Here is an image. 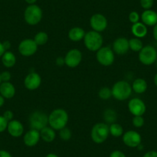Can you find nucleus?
I'll use <instances>...</instances> for the list:
<instances>
[{"label":"nucleus","mask_w":157,"mask_h":157,"mask_svg":"<svg viewBox=\"0 0 157 157\" xmlns=\"http://www.w3.org/2000/svg\"><path fill=\"white\" fill-rule=\"evenodd\" d=\"M65 65L69 68H75L80 64L82 59V54L77 49H70L65 56Z\"/></svg>","instance_id":"obj_10"},{"label":"nucleus","mask_w":157,"mask_h":157,"mask_svg":"<svg viewBox=\"0 0 157 157\" xmlns=\"http://www.w3.org/2000/svg\"><path fill=\"white\" fill-rule=\"evenodd\" d=\"M112 96L119 101H124L129 98L132 92V86L126 81H118L113 85Z\"/></svg>","instance_id":"obj_2"},{"label":"nucleus","mask_w":157,"mask_h":157,"mask_svg":"<svg viewBox=\"0 0 157 157\" xmlns=\"http://www.w3.org/2000/svg\"><path fill=\"white\" fill-rule=\"evenodd\" d=\"M29 123L31 129L40 131L48 126L49 116L43 112L36 111L30 115Z\"/></svg>","instance_id":"obj_6"},{"label":"nucleus","mask_w":157,"mask_h":157,"mask_svg":"<svg viewBox=\"0 0 157 157\" xmlns=\"http://www.w3.org/2000/svg\"><path fill=\"white\" fill-rule=\"evenodd\" d=\"M42 83V78L37 72H30L24 79V86L29 90H35Z\"/></svg>","instance_id":"obj_14"},{"label":"nucleus","mask_w":157,"mask_h":157,"mask_svg":"<svg viewBox=\"0 0 157 157\" xmlns=\"http://www.w3.org/2000/svg\"><path fill=\"white\" fill-rule=\"evenodd\" d=\"M0 157H13L11 154L6 150H0Z\"/></svg>","instance_id":"obj_40"},{"label":"nucleus","mask_w":157,"mask_h":157,"mask_svg":"<svg viewBox=\"0 0 157 157\" xmlns=\"http://www.w3.org/2000/svg\"><path fill=\"white\" fill-rule=\"evenodd\" d=\"M155 63H156V67H157V59H156V61H155Z\"/></svg>","instance_id":"obj_49"},{"label":"nucleus","mask_w":157,"mask_h":157,"mask_svg":"<svg viewBox=\"0 0 157 157\" xmlns=\"http://www.w3.org/2000/svg\"><path fill=\"white\" fill-rule=\"evenodd\" d=\"M5 52H6V49L5 48H4L3 45H2V43L0 42V57L2 56V55L5 53Z\"/></svg>","instance_id":"obj_42"},{"label":"nucleus","mask_w":157,"mask_h":157,"mask_svg":"<svg viewBox=\"0 0 157 157\" xmlns=\"http://www.w3.org/2000/svg\"><path fill=\"white\" fill-rule=\"evenodd\" d=\"M132 89L135 93H138V94L144 93L147 90V82L143 78H138L132 82Z\"/></svg>","instance_id":"obj_24"},{"label":"nucleus","mask_w":157,"mask_h":157,"mask_svg":"<svg viewBox=\"0 0 157 157\" xmlns=\"http://www.w3.org/2000/svg\"><path fill=\"white\" fill-rule=\"evenodd\" d=\"M154 83L157 86V73L155 74V76H154Z\"/></svg>","instance_id":"obj_47"},{"label":"nucleus","mask_w":157,"mask_h":157,"mask_svg":"<svg viewBox=\"0 0 157 157\" xmlns=\"http://www.w3.org/2000/svg\"><path fill=\"white\" fill-rule=\"evenodd\" d=\"M157 59V51L153 46H146L139 52V60L146 66L153 64Z\"/></svg>","instance_id":"obj_7"},{"label":"nucleus","mask_w":157,"mask_h":157,"mask_svg":"<svg viewBox=\"0 0 157 157\" xmlns=\"http://www.w3.org/2000/svg\"><path fill=\"white\" fill-rule=\"evenodd\" d=\"M46 157H59V156L56 155V154L52 153V152H51V153L47 154V155H46Z\"/></svg>","instance_id":"obj_46"},{"label":"nucleus","mask_w":157,"mask_h":157,"mask_svg":"<svg viewBox=\"0 0 157 157\" xmlns=\"http://www.w3.org/2000/svg\"><path fill=\"white\" fill-rule=\"evenodd\" d=\"M109 134L114 137H120L123 135V128L119 123H112L109 126Z\"/></svg>","instance_id":"obj_25"},{"label":"nucleus","mask_w":157,"mask_h":157,"mask_svg":"<svg viewBox=\"0 0 157 157\" xmlns=\"http://www.w3.org/2000/svg\"><path fill=\"white\" fill-rule=\"evenodd\" d=\"M83 40L85 46L91 52H97L100 48L102 47L103 44L102 36L100 33L94 30L86 33Z\"/></svg>","instance_id":"obj_3"},{"label":"nucleus","mask_w":157,"mask_h":157,"mask_svg":"<svg viewBox=\"0 0 157 157\" xmlns=\"http://www.w3.org/2000/svg\"><path fill=\"white\" fill-rule=\"evenodd\" d=\"M153 37L157 41V23L154 25L153 28Z\"/></svg>","instance_id":"obj_43"},{"label":"nucleus","mask_w":157,"mask_h":157,"mask_svg":"<svg viewBox=\"0 0 157 157\" xmlns=\"http://www.w3.org/2000/svg\"><path fill=\"white\" fill-rule=\"evenodd\" d=\"M132 33L136 38H143L147 34V27L143 22H136V23L132 24V28H131Z\"/></svg>","instance_id":"obj_21"},{"label":"nucleus","mask_w":157,"mask_h":157,"mask_svg":"<svg viewBox=\"0 0 157 157\" xmlns=\"http://www.w3.org/2000/svg\"><path fill=\"white\" fill-rule=\"evenodd\" d=\"M69 38L71 41L78 42L84 39L86 33L85 31L81 27H73L69 32Z\"/></svg>","instance_id":"obj_22"},{"label":"nucleus","mask_w":157,"mask_h":157,"mask_svg":"<svg viewBox=\"0 0 157 157\" xmlns=\"http://www.w3.org/2000/svg\"><path fill=\"white\" fill-rule=\"evenodd\" d=\"M128 109L133 116H143L146 110L145 102L139 98L130 99L128 103Z\"/></svg>","instance_id":"obj_13"},{"label":"nucleus","mask_w":157,"mask_h":157,"mask_svg":"<svg viewBox=\"0 0 157 157\" xmlns=\"http://www.w3.org/2000/svg\"><path fill=\"white\" fill-rule=\"evenodd\" d=\"M99 96L101 99L107 100L112 96V90L108 87H102L99 91Z\"/></svg>","instance_id":"obj_30"},{"label":"nucleus","mask_w":157,"mask_h":157,"mask_svg":"<svg viewBox=\"0 0 157 157\" xmlns=\"http://www.w3.org/2000/svg\"><path fill=\"white\" fill-rule=\"evenodd\" d=\"M132 125L136 128H140L144 125L145 120L142 116H134L132 118Z\"/></svg>","instance_id":"obj_31"},{"label":"nucleus","mask_w":157,"mask_h":157,"mask_svg":"<svg viewBox=\"0 0 157 157\" xmlns=\"http://www.w3.org/2000/svg\"><path fill=\"white\" fill-rule=\"evenodd\" d=\"M16 94V88L10 82H2L0 84V95L5 99H12Z\"/></svg>","instance_id":"obj_18"},{"label":"nucleus","mask_w":157,"mask_h":157,"mask_svg":"<svg viewBox=\"0 0 157 157\" xmlns=\"http://www.w3.org/2000/svg\"><path fill=\"white\" fill-rule=\"evenodd\" d=\"M7 130L11 136L18 138L22 136L24 132V126L19 120H13L9 122Z\"/></svg>","instance_id":"obj_16"},{"label":"nucleus","mask_w":157,"mask_h":157,"mask_svg":"<svg viewBox=\"0 0 157 157\" xmlns=\"http://www.w3.org/2000/svg\"><path fill=\"white\" fill-rule=\"evenodd\" d=\"M143 23L148 26H154L157 23V13L151 10H145L141 15Z\"/></svg>","instance_id":"obj_19"},{"label":"nucleus","mask_w":157,"mask_h":157,"mask_svg":"<svg viewBox=\"0 0 157 157\" xmlns=\"http://www.w3.org/2000/svg\"><path fill=\"white\" fill-rule=\"evenodd\" d=\"M103 117L105 121L107 123H116V120L117 119V114L114 110L111 109H108L105 110L103 113Z\"/></svg>","instance_id":"obj_28"},{"label":"nucleus","mask_w":157,"mask_h":157,"mask_svg":"<svg viewBox=\"0 0 157 157\" xmlns=\"http://www.w3.org/2000/svg\"><path fill=\"white\" fill-rule=\"evenodd\" d=\"M11 74L9 71H4L1 73V79H2V82H10V80L11 79Z\"/></svg>","instance_id":"obj_35"},{"label":"nucleus","mask_w":157,"mask_h":157,"mask_svg":"<svg viewBox=\"0 0 157 157\" xmlns=\"http://www.w3.org/2000/svg\"><path fill=\"white\" fill-rule=\"evenodd\" d=\"M109 135V126L105 123H98L93 126L91 130V139L95 143H104Z\"/></svg>","instance_id":"obj_4"},{"label":"nucleus","mask_w":157,"mask_h":157,"mask_svg":"<svg viewBox=\"0 0 157 157\" xmlns=\"http://www.w3.org/2000/svg\"><path fill=\"white\" fill-rule=\"evenodd\" d=\"M96 59L102 66H111L115 60L114 52L109 47L103 46L96 52Z\"/></svg>","instance_id":"obj_8"},{"label":"nucleus","mask_w":157,"mask_h":157,"mask_svg":"<svg viewBox=\"0 0 157 157\" xmlns=\"http://www.w3.org/2000/svg\"><path fill=\"white\" fill-rule=\"evenodd\" d=\"M140 15H139V13H137V12H131L130 13H129V22H132V24L134 23H136V22H138L139 21H140Z\"/></svg>","instance_id":"obj_33"},{"label":"nucleus","mask_w":157,"mask_h":157,"mask_svg":"<svg viewBox=\"0 0 157 157\" xmlns=\"http://www.w3.org/2000/svg\"><path fill=\"white\" fill-rule=\"evenodd\" d=\"M2 45H3V46H4V48H5L6 51L8 50V49H10V47H11V43H10V42H9V41L3 42V43H2Z\"/></svg>","instance_id":"obj_41"},{"label":"nucleus","mask_w":157,"mask_h":157,"mask_svg":"<svg viewBox=\"0 0 157 157\" xmlns=\"http://www.w3.org/2000/svg\"><path fill=\"white\" fill-rule=\"evenodd\" d=\"M109 157H126L125 153L120 150H114L110 153Z\"/></svg>","instance_id":"obj_36"},{"label":"nucleus","mask_w":157,"mask_h":157,"mask_svg":"<svg viewBox=\"0 0 157 157\" xmlns=\"http://www.w3.org/2000/svg\"><path fill=\"white\" fill-rule=\"evenodd\" d=\"M18 49L21 55L29 57L36 54L37 52L38 46L33 39H25L20 42Z\"/></svg>","instance_id":"obj_9"},{"label":"nucleus","mask_w":157,"mask_h":157,"mask_svg":"<svg viewBox=\"0 0 157 157\" xmlns=\"http://www.w3.org/2000/svg\"><path fill=\"white\" fill-rule=\"evenodd\" d=\"M2 83V79H1V73H0V84Z\"/></svg>","instance_id":"obj_48"},{"label":"nucleus","mask_w":157,"mask_h":157,"mask_svg":"<svg viewBox=\"0 0 157 157\" xmlns=\"http://www.w3.org/2000/svg\"><path fill=\"white\" fill-rule=\"evenodd\" d=\"M2 63L6 68H12L16 65V57L11 51H6L2 56Z\"/></svg>","instance_id":"obj_23"},{"label":"nucleus","mask_w":157,"mask_h":157,"mask_svg":"<svg viewBox=\"0 0 157 157\" xmlns=\"http://www.w3.org/2000/svg\"><path fill=\"white\" fill-rule=\"evenodd\" d=\"M90 26L92 27L94 31L98 32V33H101L103 32L105 29L107 28L108 25V21H107L106 18L102 14H94L91 17L90 21Z\"/></svg>","instance_id":"obj_12"},{"label":"nucleus","mask_w":157,"mask_h":157,"mask_svg":"<svg viewBox=\"0 0 157 157\" xmlns=\"http://www.w3.org/2000/svg\"><path fill=\"white\" fill-rule=\"evenodd\" d=\"M43 19V11L39 6L36 4L29 5L24 12V19L29 25H36Z\"/></svg>","instance_id":"obj_5"},{"label":"nucleus","mask_w":157,"mask_h":157,"mask_svg":"<svg viewBox=\"0 0 157 157\" xmlns=\"http://www.w3.org/2000/svg\"><path fill=\"white\" fill-rule=\"evenodd\" d=\"M3 117L5 118L6 120L8 122L11 121V120H13V113L11 111V110H6L5 113H3Z\"/></svg>","instance_id":"obj_37"},{"label":"nucleus","mask_w":157,"mask_h":157,"mask_svg":"<svg viewBox=\"0 0 157 157\" xmlns=\"http://www.w3.org/2000/svg\"><path fill=\"white\" fill-rule=\"evenodd\" d=\"M9 122L6 120L3 116H0V133L7 129Z\"/></svg>","instance_id":"obj_34"},{"label":"nucleus","mask_w":157,"mask_h":157,"mask_svg":"<svg viewBox=\"0 0 157 157\" xmlns=\"http://www.w3.org/2000/svg\"><path fill=\"white\" fill-rule=\"evenodd\" d=\"M69 121V115L63 109H56L49 115V125L54 130L66 127Z\"/></svg>","instance_id":"obj_1"},{"label":"nucleus","mask_w":157,"mask_h":157,"mask_svg":"<svg viewBox=\"0 0 157 157\" xmlns=\"http://www.w3.org/2000/svg\"><path fill=\"white\" fill-rule=\"evenodd\" d=\"M59 137L63 141H69L72 138V132L66 126L59 130Z\"/></svg>","instance_id":"obj_29"},{"label":"nucleus","mask_w":157,"mask_h":157,"mask_svg":"<svg viewBox=\"0 0 157 157\" xmlns=\"http://www.w3.org/2000/svg\"><path fill=\"white\" fill-rule=\"evenodd\" d=\"M39 132H40V137L46 143H52L56 137V133L55 130L50 126H46Z\"/></svg>","instance_id":"obj_20"},{"label":"nucleus","mask_w":157,"mask_h":157,"mask_svg":"<svg viewBox=\"0 0 157 157\" xmlns=\"http://www.w3.org/2000/svg\"><path fill=\"white\" fill-rule=\"evenodd\" d=\"M154 3V0H140V5L145 10H150Z\"/></svg>","instance_id":"obj_32"},{"label":"nucleus","mask_w":157,"mask_h":157,"mask_svg":"<svg viewBox=\"0 0 157 157\" xmlns=\"http://www.w3.org/2000/svg\"><path fill=\"white\" fill-rule=\"evenodd\" d=\"M40 139V132L36 129H31L24 135L23 142L26 146L33 147L38 144Z\"/></svg>","instance_id":"obj_17"},{"label":"nucleus","mask_w":157,"mask_h":157,"mask_svg":"<svg viewBox=\"0 0 157 157\" xmlns=\"http://www.w3.org/2000/svg\"><path fill=\"white\" fill-rule=\"evenodd\" d=\"M5 103V98L0 95V107H2Z\"/></svg>","instance_id":"obj_44"},{"label":"nucleus","mask_w":157,"mask_h":157,"mask_svg":"<svg viewBox=\"0 0 157 157\" xmlns=\"http://www.w3.org/2000/svg\"><path fill=\"white\" fill-rule=\"evenodd\" d=\"M129 49L133 52H140L143 47V44L139 38H132L129 40Z\"/></svg>","instance_id":"obj_27"},{"label":"nucleus","mask_w":157,"mask_h":157,"mask_svg":"<svg viewBox=\"0 0 157 157\" xmlns=\"http://www.w3.org/2000/svg\"><path fill=\"white\" fill-rule=\"evenodd\" d=\"M129 49V40L124 37L117 38L113 43V50L118 55H125Z\"/></svg>","instance_id":"obj_15"},{"label":"nucleus","mask_w":157,"mask_h":157,"mask_svg":"<svg viewBox=\"0 0 157 157\" xmlns=\"http://www.w3.org/2000/svg\"><path fill=\"white\" fill-rule=\"evenodd\" d=\"M33 40L37 44V46H43V45L46 44L49 40V36H48L47 33L45 32H39V33H36Z\"/></svg>","instance_id":"obj_26"},{"label":"nucleus","mask_w":157,"mask_h":157,"mask_svg":"<svg viewBox=\"0 0 157 157\" xmlns=\"http://www.w3.org/2000/svg\"><path fill=\"white\" fill-rule=\"evenodd\" d=\"M25 1L27 2V3L29 4V5H33V4L36 3L37 0H25Z\"/></svg>","instance_id":"obj_45"},{"label":"nucleus","mask_w":157,"mask_h":157,"mask_svg":"<svg viewBox=\"0 0 157 157\" xmlns=\"http://www.w3.org/2000/svg\"><path fill=\"white\" fill-rule=\"evenodd\" d=\"M143 157H157V152L154 150L149 151L146 153H145Z\"/></svg>","instance_id":"obj_38"},{"label":"nucleus","mask_w":157,"mask_h":157,"mask_svg":"<svg viewBox=\"0 0 157 157\" xmlns=\"http://www.w3.org/2000/svg\"><path fill=\"white\" fill-rule=\"evenodd\" d=\"M123 142L128 147L136 148L141 144L142 137L136 131L129 130L123 133Z\"/></svg>","instance_id":"obj_11"},{"label":"nucleus","mask_w":157,"mask_h":157,"mask_svg":"<svg viewBox=\"0 0 157 157\" xmlns=\"http://www.w3.org/2000/svg\"><path fill=\"white\" fill-rule=\"evenodd\" d=\"M56 63L57 66H63V65H65V59L63 57H58L56 60Z\"/></svg>","instance_id":"obj_39"}]
</instances>
